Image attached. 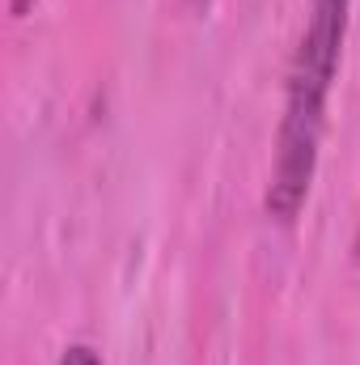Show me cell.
Here are the masks:
<instances>
[{
	"label": "cell",
	"instance_id": "1",
	"mask_svg": "<svg viewBox=\"0 0 360 365\" xmlns=\"http://www.w3.org/2000/svg\"><path fill=\"white\" fill-rule=\"evenodd\" d=\"M344 30H348V0H314L305 34L288 64V90H284V115L275 132V162H271L268 187V212L284 225L301 212L318 170L327 98L339 73Z\"/></svg>",
	"mask_w": 360,
	"mask_h": 365
},
{
	"label": "cell",
	"instance_id": "2",
	"mask_svg": "<svg viewBox=\"0 0 360 365\" xmlns=\"http://www.w3.org/2000/svg\"><path fill=\"white\" fill-rule=\"evenodd\" d=\"M60 365H102V357L93 353L90 344H73V349L60 357Z\"/></svg>",
	"mask_w": 360,
	"mask_h": 365
},
{
	"label": "cell",
	"instance_id": "3",
	"mask_svg": "<svg viewBox=\"0 0 360 365\" xmlns=\"http://www.w3.org/2000/svg\"><path fill=\"white\" fill-rule=\"evenodd\" d=\"M9 9H13V13H17V17H26V13H30V9H34V0H9Z\"/></svg>",
	"mask_w": 360,
	"mask_h": 365
},
{
	"label": "cell",
	"instance_id": "4",
	"mask_svg": "<svg viewBox=\"0 0 360 365\" xmlns=\"http://www.w3.org/2000/svg\"><path fill=\"white\" fill-rule=\"evenodd\" d=\"M356 255H360V230H356Z\"/></svg>",
	"mask_w": 360,
	"mask_h": 365
}]
</instances>
